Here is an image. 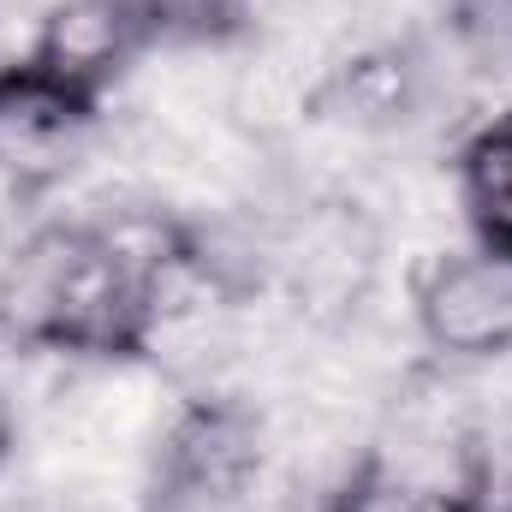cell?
I'll list each match as a JSON object with an SVG mask.
<instances>
[{
	"label": "cell",
	"mask_w": 512,
	"mask_h": 512,
	"mask_svg": "<svg viewBox=\"0 0 512 512\" xmlns=\"http://www.w3.org/2000/svg\"><path fill=\"white\" fill-rule=\"evenodd\" d=\"M0 334L24 352L120 364L149 352L155 316L102 221H48L0 262Z\"/></svg>",
	"instance_id": "cell-1"
},
{
	"label": "cell",
	"mask_w": 512,
	"mask_h": 512,
	"mask_svg": "<svg viewBox=\"0 0 512 512\" xmlns=\"http://www.w3.org/2000/svg\"><path fill=\"white\" fill-rule=\"evenodd\" d=\"M411 316L429 352L459 364H489L512 352V256L441 251L411 280Z\"/></svg>",
	"instance_id": "cell-2"
},
{
	"label": "cell",
	"mask_w": 512,
	"mask_h": 512,
	"mask_svg": "<svg viewBox=\"0 0 512 512\" xmlns=\"http://www.w3.org/2000/svg\"><path fill=\"white\" fill-rule=\"evenodd\" d=\"M149 42H155V24L143 0H60L36 24V42L24 60L102 102Z\"/></svg>",
	"instance_id": "cell-3"
},
{
	"label": "cell",
	"mask_w": 512,
	"mask_h": 512,
	"mask_svg": "<svg viewBox=\"0 0 512 512\" xmlns=\"http://www.w3.org/2000/svg\"><path fill=\"white\" fill-rule=\"evenodd\" d=\"M96 114H102L96 96L48 78L42 66H30V60L0 66V155H12V167L72 149L96 126Z\"/></svg>",
	"instance_id": "cell-4"
},
{
	"label": "cell",
	"mask_w": 512,
	"mask_h": 512,
	"mask_svg": "<svg viewBox=\"0 0 512 512\" xmlns=\"http://www.w3.org/2000/svg\"><path fill=\"white\" fill-rule=\"evenodd\" d=\"M423 102V60L399 42H382V48H358L346 54L322 90H316V108L340 126L358 131H393L405 126Z\"/></svg>",
	"instance_id": "cell-5"
},
{
	"label": "cell",
	"mask_w": 512,
	"mask_h": 512,
	"mask_svg": "<svg viewBox=\"0 0 512 512\" xmlns=\"http://www.w3.org/2000/svg\"><path fill=\"white\" fill-rule=\"evenodd\" d=\"M256 459L262 447L251 417H239L233 405H191L167 435V477L209 501H233L251 483Z\"/></svg>",
	"instance_id": "cell-6"
},
{
	"label": "cell",
	"mask_w": 512,
	"mask_h": 512,
	"mask_svg": "<svg viewBox=\"0 0 512 512\" xmlns=\"http://www.w3.org/2000/svg\"><path fill=\"white\" fill-rule=\"evenodd\" d=\"M453 185L477 245L512 256V108L477 120L453 143Z\"/></svg>",
	"instance_id": "cell-7"
},
{
	"label": "cell",
	"mask_w": 512,
	"mask_h": 512,
	"mask_svg": "<svg viewBox=\"0 0 512 512\" xmlns=\"http://www.w3.org/2000/svg\"><path fill=\"white\" fill-rule=\"evenodd\" d=\"M316 512H489V501L471 483H423L364 459Z\"/></svg>",
	"instance_id": "cell-8"
},
{
	"label": "cell",
	"mask_w": 512,
	"mask_h": 512,
	"mask_svg": "<svg viewBox=\"0 0 512 512\" xmlns=\"http://www.w3.org/2000/svg\"><path fill=\"white\" fill-rule=\"evenodd\" d=\"M245 6L251 0H143L155 42H227L245 30Z\"/></svg>",
	"instance_id": "cell-9"
},
{
	"label": "cell",
	"mask_w": 512,
	"mask_h": 512,
	"mask_svg": "<svg viewBox=\"0 0 512 512\" xmlns=\"http://www.w3.org/2000/svg\"><path fill=\"white\" fill-rule=\"evenodd\" d=\"M465 24H495V30L512 42V0H483V6H477V18H465Z\"/></svg>",
	"instance_id": "cell-10"
},
{
	"label": "cell",
	"mask_w": 512,
	"mask_h": 512,
	"mask_svg": "<svg viewBox=\"0 0 512 512\" xmlns=\"http://www.w3.org/2000/svg\"><path fill=\"white\" fill-rule=\"evenodd\" d=\"M6 453H12V417H6V399H0V465H6Z\"/></svg>",
	"instance_id": "cell-11"
}]
</instances>
